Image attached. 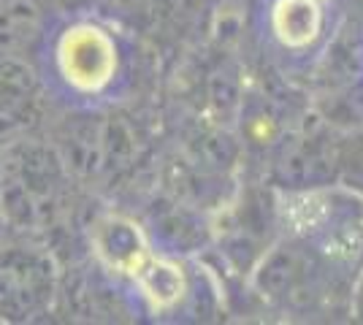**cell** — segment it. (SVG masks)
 Here are the masks:
<instances>
[{
	"label": "cell",
	"mask_w": 363,
	"mask_h": 325,
	"mask_svg": "<svg viewBox=\"0 0 363 325\" xmlns=\"http://www.w3.org/2000/svg\"><path fill=\"white\" fill-rule=\"evenodd\" d=\"M35 68L46 98L68 108H104L120 101L130 81V52L114 25L84 14H55Z\"/></svg>",
	"instance_id": "1"
},
{
	"label": "cell",
	"mask_w": 363,
	"mask_h": 325,
	"mask_svg": "<svg viewBox=\"0 0 363 325\" xmlns=\"http://www.w3.org/2000/svg\"><path fill=\"white\" fill-rule=\"evenodd\" d=\"M68 173L57 149L16 141L0 155V219L22 228L41 231L55 222L65 198Z\"/></svg>",
	"instance_id": "2"
},
{
	"label": "cell",
	"mask_w": 363,
	"mask_h": 325,
	"mask_svg": "<svg viewBox=\"0 0 363 325\" xmlns=\"http://www.w3.org/2000/svg\"><path fill=\"white\" fill-rule=\"evenodd\" d=\"M52 263L38 252L0 255V317L25 320L52 301Z\"/></svg>",
	"instance_id": "3"
},
{
	"label": "cell",
	"mask_w": 363,
	"mask_h": 325,
	"mask_svg": "<svg viewBox=\"0 0 363 325\" xmlns=\"http://www.w3.org/2000/svg\"><path fill=\"white\" fill-rule=\"evenodd\" d=\"M90 247L98 263L114 277L133 282L138 271L155 258L144 231L122 215H101L90 225Z\"/></svg>",
	"instance_id": "4"
},
{
	"label": "cell",
	"mask_w": 363,
	"mask_h": 325,
	"mask_svg": "<svg viewBox=\"0 0 363 325\" xmlns=\"http://www.w3.org/2000/svg\"><path fill=\"white\" fill-rule=\"evenodd\" d=\"M52 16L46 0H0V57L35 62Z\"/></svg>",
	"instance_id": "5"
},
{
	"label": "cell",
	"mask_w": 363,
	"mask_h": 325,
	"mask_svg": "<svg viewBox=\"0 0 363 325\" xmlns=\"http://www.w3.org/2000/svg\"><path fill=\"white\" fill-rule=\"evenodd\" d=\"M41 98H46V90L35 62L0 57V122L22 125L33 120Z\"/></svg>",
	"instance_id": "6"
},
{
	"label": "cell",
	"mask_w": 363,
	"mask_h": 325,
	"mask_svg": "<svg viewBox=\"0 0 363 325\" xmlns=\"http://www.w3.org/2000/svg\"><path fill=\"white\" fill-rule=\"evenodd\" d=\"M269 30L288 52L315 47L325 30L323 0H274L269 8Z\"/></svg>",
	"instance_id": "7"
},
{
	"label": "cell",
	"mask_w": 363,
	"mask_h": 325,
	"mask_svg": "<svg viewBox=\"0 0 363 325\" xmlns=\"http://www.w3.org/2000/svg\"><path fill=\"white\" fill-rule=\"evenodd\" d=\"M133 285L141 298H147L155 309H168L184 295V274L177 263L163 261V258H152L133 277Z\"/></svg>",
	"instance_id": "8"
},
{
	"label": "cell",
	"mask_w": 363,
	"mask_h": 325,
	"mask_svg": "<svg viewBox=\"0 0 363 325\" xmlns=\"http://www.w3.org/2000/svg\"><path fill=\"white\" fill-rule=\"evenodd\" d=\"M55 14H84L98 6V0H46Z\"/></svg>",
	"instance_id": "9"
},
{
	"label": "cell",
	"mask_w": 363,
	"mask_h": 325,
	"mask_svg": "<svg viewBox=\"0 0 363 325\" xmlns=\"http://www.w3.org/2000/svg\"><path fill=\"white\" fill-rule=\"evenodd\" d=\"M101 3H111V6H133V3H138V0H98V6Z\"/></svg>",
	"instance_id": "10"
}]
</instances>
